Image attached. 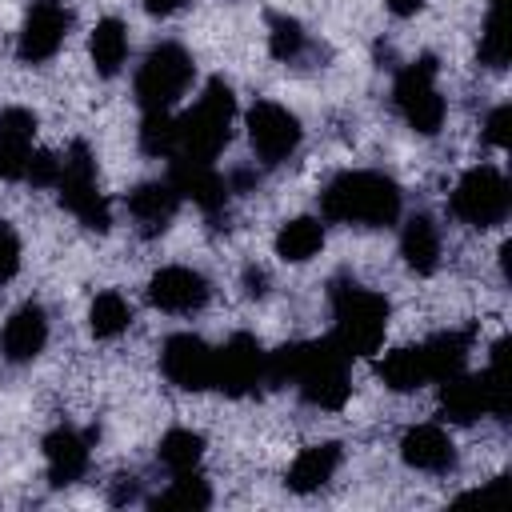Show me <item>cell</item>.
I'll use <instances>...</instances> for the list:
<instances>
[{
	"label": "cell",
	"mask_w": 512,
	"mask_h": 512,
	"mask_svg": "<svg viewBox=\"0 0 512 512\" xmlns=\"http://www.w3.org/2000/svg\"><path fill=\"white\" fill-rule=\"evenodd\" d=\"M184 4H188V0H144V8H148L152 16H176Z\"/></svg>",
	"instance_id": "obj_37"
},
{
	"label": "cell",
	"mask_w": 512,
	"mask_h": 512,
	"mask_svg": "<svg viewBox=\"0 0 512 512\" xmlns=\"http://www.w3.org/2000/svg\"><path fill=\"white\" fill-rule=\"evenodd\" d=\"M88 52H92V64L100 76H116L128 60V28L116 16L96 20V28L88 36Z\"/></svg>",
	"instance_id": "obj_23"
},
{
	"label": "cell",
	"mask_w": 512,
	"mask_h": 512,
	"mask_svg": "<svg viewBox=\"0 0 512 512\" xmlns=\"http://www.w3.org/2000/svg\"><path fill=\"white\" fill-rule=\"evenodd\" d=\"M88 324H92V336L112 340L132 324V308H128V300L120 292H100L92 300V308H88Z\"/></svg>",
	"instance_id": "obj_28"
},
{
	"label": "cell",
	"mask_w": 512,
	"mask_h": 512,
	"mask_svg": "<svg viewBox=\"0 0 512 512\" xmlns=\"http://www.w3.org/2000/svg\"><path fill=\"white\" fill-rule=\"evenodd\" d=\"M392 104L396 112L404 116V124L420 136H436L440 124H444V96L436 88V56H416L412 64H404L396 72V84H392Z\"/></svg>",
	"instance_id": "obj_7"
},
{
	"label": "cell",
	"mask_w": 512,
	"mask_h": 512,
	"mask_svg": "<svg viewBox=\"0 0 512 512\" xmlns=\"http://www.w3.org/2000/svg\"><path fill=\"white\" fill-rule=\"evenodd\" d=\"M60 204L92 232H108L112 228V208L96 184V156L84 140H76L64 156H60V180H56Z\"/></svg>",
	"instance_id": "obj_5"
},
{
	"label": "cell",
	"mask_w": 512,
	"mask_h": 512,
	"mask_svg": "<svg viewBox=\"0 0 512 512\" xmlns=\"http://www.w3.org/2000/svg\"><path fill=\"white\" fill-rule=\"evenodd\" d=\"M420 352H424L428 384H440V380H448V376L464 372V364H468V352H472V336H468V332H456V328H448V332H436V336H428V340L420 344Z\"/></svg>",
	"instance_id": "obj_21"
},
{
	"label": "cell",
	"mask_w": 512,
	"mask_h": 512,
	"mask_svg": "<svg viewBox=\"0 0 512 512\" xmlns=\"http://www.w3.org/2000/svg\"><path fill=\"white\" fill-rule=\"evenodd\" d=\"M400 188L392 176L356 168L340 172L320 192V216L332 224H356V228H388L400 216Z\"/></svg>",
	"instance_id": "obj_2"
},
{
	"label": "cell",
	"mask_w": 512,
	"mask_h": 512,
	"mask_svg": "<svg viewBox=\"0 0 512 512\" xmlns=\"http://www.w3.org/2000/svg\"><path fill=\"white\" fill-rule=\"evenodd\" d=\"M380 380L392 388V392H416L420 384H428V368H424V352L420 344H408V348H396L380 360Z\"/></svg>",
	"instance_id": "obj_25"
},
{
	"label": "cell",
	"mask_w": 512,
	"mask_h": 512,
	"mask_svg": "<svg viewBox=\"0 0 512 512\" xmlns=\"http://www.w3.org/2000/svg\"><path fill=\"white\" fill-rule=\"evenodd\" d=\"M176 208H180V192L172 188V180H144L128 192V212L144 236L164 232L172 224Z\"/></svg>",
	"instance_id": "obj_18"
},
{
	"label": "cell",
	"mask_w": 512,
	"mask_h": 512,
	"mask_svg": "<svg viewBox=\"0 0 512 512\" xmlns=\"http://www.w3.org/2000/svg\"><path fill=\"white\" fill-rule=\"evenodd\" d=\"M156 456H160V464H164L172 476H184V472H196V468H200L204 440H200V432L172 428V432H164V440H160Z\"/></svg>",
	"instance_id": "obj_27"
},
{
	"label": "cell",
	"mask_w": 512,
	"mask_h": 512,
	"mask_svg": "<svg viewBox=\"0 0 512 512\" xmlns=\"http://www.w3.org/2000/svg\"><path fill=\"white\" fill-rule=\"evenodd\" d=\"M140 496V484L136 476H116V488H112V504H132Z\"/></svg>",
	"instance_id": "obj_36"
},
{
	"label": "cell",
	"mask_w": 512,
	"mask_h": 512,
	"mask_svg": "<svg viewBox=\"0 0 512 512\" xmlns=\"http://www.w3.org/2000/svg\"><path fill=\"white\" fill-rule=\"evenodd\" d=\"M508 0H488L484 32H480V64L500 72L508 64Z\"/></svg>",
	"instance_id": "obj_26"
},
{
	"label": "cell",
	"mask_w": 512,
	"mask_h": 512,
	"mask_svg": "<svg viewBox=\"0 0 512 512\" xmlns=\"http://www.w3.org/2000/svg\"><path fill=\"white\" fill-rule=\"evenodd\" d=\"M300 136H304L300 120L284 104H276V100H256L252 104V112H248V144H252V152H256V160L264 168H276V164L292 160L296 148H300Z\"/></svg>",
	"instance_id": "obj_10"
},
{
	"label": "cell",
	"mask_w": 512,
	"mask_h": 512,
	"mask_svg": "<svg viewBox=\"0 0 512 512\" xmlns=\"http://www.w3.org/2000/svg\"><path fill=\"white\" fill-rule=\"evenodd\" d=\"M32 136H36V116L28 108L0 112V180H24L32 160Z\"/></svg>",
	"instance_id": "obj_16"
},
{
	"label": "cell",
	"mask_w": 512,
	"mask_h": 512,
	"mask_svg": "<svg viewBox=\"0 0 512 512\" xmlns=\"http://www.w3.org/2000/svg\"><path fill=\"white\" fill-rule=\"evenodd\" d=\"M192 76H196L192 56L180 44L164 40L144 56V64L136 72V84H132L136 88V104L144 112H172V104L188 92Z\"/></svg>",
	"instance_id": "obj_6"
},
{
	"label": "cell",
	"mask_w": 512,
	"mask_h": 512,
	"mask_svg": "<svg viewBox=\"0 0 512 512\" xmlns=\"http://www.w3.org/2000/svg\"><path fill=\"white\" fill-rule=\"evenodd\" d=\"M208 296H212L208 280H204L196 268H184V264H168V268H160V272L148 280V300H152L160 312H176V316L200 312V308L208 304Z\"/></svg>",
	"instance_id": "obj_14"
},
{
	"label": "cell",
	"mask_w": 512,
	"mask_h": 512,
	"mask_svg": "<svg viewBox=\"0 0 512 512\" xmlns=\"http://www.w3.org/2000/svg\"><path fill=\"white\" fill-rule=\"evenodd\" d=\"M168 180H172V188L180 192V200H192L204 216L224 212V204H228V196H232L228 176H220L216 164H204V160H180V156H176L172 168H168Z\"/></svg>",
	"instance_id": "obj_13"
},
{
	"label": "cell",
	"mask_w": 512,
	"mask_h": 512,
	"mask_svg": "<svg viewBox=\"0 0 512 512\" xmlns=\"http://www.w3.org/2000/svg\"><path fill=\"white\" fill-rule=\"evenodd\" d=\"M268 48L276 60L284 64H296L304 52H308V32L296 16H272L268 20Z\"/></svg>",
	"instance_id": "obj_29"
},
{
	"label": "cell",
	"mask_w": 512,
	"mask_h": 512,
	"mask_svg": "<svg viewBox=\"0 0 512 512\" xmlns=\"http://www.w3.org/2000/svg\"><path fill=\"white\" fill-rule=\"evenodd\" d=\"M448 208L456 220L472 224V228H492V224H504L508 208H512V188H508V176L492 164H476L468 168L452 196H448Z\"/></svg>",
	"instance_id": "obj_8"
},
{
	"label": "cell",
	"mask_w": 512,
	"mask_h": 512,
	"mask_svg": "<svg viewBox=\"0 0 512 512\" xmlns=\"http://www.w3.org/2000/svg\"><path fill=\"white\" fill-rule=\"evenodd\" d=\"M348 360L332 336L284 344L268 352V384H296V392L312 408H344L352 384H348Z\"/></svg>",
	"instance_id": "obj_1"
},
{
	"label": "cell",
	"mask_w": 512,
	"mask_h": 512,
	"mask_svg": "<svg viewBox=\"0 0 512 512\" xmlns=\"http://www.w3.org/2000/svg\"><path fill=\"white\" fill-rule=\"evenodd\" d=\"M328 304H332V340L344 356H368L384 344V328H388V300L372 288H364L360 280H332L328 288Z\"/></svg>",
	"instance_id": "obj_3"
},
{
	"label": "cell",
	"mask_w": 512,
	"mask_h": 512,
	"mask_svg": "<svg viewBox=\"0 0 512 512\" xmlns=\"http://www.w3.org/2000/svg\"><path fill=\"white\" fill-rule=\"evenodd\" d=\"M400 456H404L408 468H416V472H436V476H440V472H448V468L456 464V444H452V436H448L440 424H416V428L404 432Z\"/></svg>",
	"instance_id": "obj_17"
},
{
	"label": "cell",
	"mask_w": 512,
	"mask_h": 512,
	"mask_svg": "<svg viewBox=\"0 0 512 512\" xmlns=\"http://www.w3.org/2000/svg\"><path fill=\"white\" fill-rule=\"evenodd\" d=\"M260 384H268V352L248 332L228 336L212 360V388H220L228 396H248Z\"/></svg>",
	"instance_id": "obj_9"
},
{
	"label": "cell",
	"mask_w": 512,
	"mask_h": 512,
	"mask_svg": "<svg viewBox=\"0 0 512 512\" xmlns=\"http://www.w3.org/2000/svg\"><path fill=\"white\" fill-rule=\"evenodd\" d=\"M232 116H236V100H232V88L224 80H208L204 92L196 96V104L176 116V152L168 160H204L212 164L228 136H232Z\"/></svg>",
	"instance_id": "obj_4"
},
{
	"label": "cell",
	"mask_w": 512,
	"mask_h": 512,
	"mask_svg": "<svg viewBox=\"0 0 512 512\" xmlns=\"http://www.w3.org/2000/svg\"><path fill=\"white\" fill-rule=\"evenodd\" d=\"M244 292H248V296H264V292H268V272L256 268V264H248V268H244Z\"/></svg>",
	"instance_id": "obj_35"
},
{
	"label": "cell",
	"mask_w": 512,
	"mask_h": 512,
	"mask_svg": "<svg viewBox=\"0 0 512 512\" xmlns=\"http://www.w3.org/2000/svg\"><path fill=\"white\" fill-rule=\"evenodd\" d=\"M44 464L52 488H68L88 472V440L76 428H52L44 436Z\"/></svg>",
	"instance_id": "obj_19"
},
{
	"label": "cell",
	"mask_w": 512,
	"mask_h": 512,
	"mask_svg": "<svg viewBox=\"0 0 512 512\" xmlns=\"http://www.w3.org/2000/svg\"><path fill=\"white\" fill-rule=\"evenodd\" d=\"M24 180H28L32 188H56V180H60V156H56V152H40V148H32V160H28Z\"/></svg>",
	"instance_id": "obj_32"
},
{
	"label": "cell",
	"mask_w": 512,
	"mask_h": 512,
	"mask_svg": "<svg viewBox=\"0 0 512 512\" xmlns=\"http://www.w3.org/2000/svg\"><path fill=\"white\" fill-rule=\"evenodd\" d=\"M324 248V220L320 216H296L276 232V256L288 264H304Z\"/></svg>",
	"instance_id": "obj_24"
},
{
	"label": "cell",
	"mask_w": 512,
	"mask_h": 512,
	"mask_svg": "<svg viewBox=\"0 0 512 512\" xmlns=\"http://www.w3.org/2000/svg\"><path fill=\"white\" fill-rule=\"evenodd\" d=\"M508 104H500V108H492L488 112V120H484V136H488V144H496V148H504L508 144Z\"/></svg>",
	"instance_id": "obj_34"
},
{
	"label": "cell",
	"mask_w": 512,
	"mask_h": 512,
	"mask_svg": "<svg viewBox=\"0 0 512 512\" xmlns=\"http://www.w3.org/2000/svg\"><path fill=\"white\" fill-rule=\"evenodd\" d=\"M212 360H216V348H208L192 332H176L160 344V372L168 376V384H176L184 392L212 388Z\"/></svg>",
	"instance_id": "obj_11"
},
{
	"label": "cell",
	"mask_w": 512,
	"mask_h": 512,
	"mask_svg": "<svg viewBox=\"0 0 512 512\" xmlns=\"http://www.w3.org/2000/svg\"><path fill=\"white\" fill-rule=\"evenodd\" d=\"M140 148L148 156H172L176 152V116L172 112H144Z\"/></svg>",
	"instance_id": "obj_31"
},
{
	"label": "cell",
	"mask_w": 512,
	"mask_h": 512,
	"mask_svg": "<svg viewBox=\"0 0 512 512\" xmlns=\"http://www.w3.org/2000/svg\"><path fill=\"white\" fill-rule=\"evenodd\" d=\"M20 272V236L12 224H0V284Z\"/></svg>",
	"instance_id": "obj_33"
},
{
	"label": "cell",
	"mask_w": 512,
	"mask_h": 512,
	"mask_svg": "<svg viewBox=\"0 0 512 512\" xmlns=\"http://www.w3.org/2000/svg\"><path fill=\"white\" fill-rule=\"evenodd\" d=\"M388 4V12H396V16H416L420 8H424V0H384Z\"/></svg>",
	"instance_id": "obj_38"
},
{
	"label": "cell",
	"mask_w": 512,
	"mask_h": 512,
	"mask_svg": "<svg viewBox=\"0 0 512 512\" xmlns=\"http://www.w3.org/2000/svg\"><path fill=\"white\" fill-rule=\"evenodd\" d=\"M208 504H212V488L196 472L172 476V484L152 500V508H208Z\"/></svg>",
	"instance_id": "obj_30"
},
{
	"label": "cell",
	"mask_w": 512,
	"mask_h": 512,
	"mask_svg": "<svg viewBox=\"0 0 512 512\" xmlns=\"http://www.w3.org/2000/svg\"><path fill=\"white\" fill-rule=\"evenodd\" d=\"M400 256L412 272L420 276H432L440 268V228L432 216L416 212L404 220V232H400Z\"/></svg>",
	"instance_id": "obj_20"
},
{
	"label": "cell",
	"mask_w": 512,
	"mask_h": 512,
	"mask_svg": "<svg viewBox=\"0 0 512 512\" xmlns=\"http://www.w3.org/2000/svg\"><path fill=\"white\" fill-rule=\"evenodd\" d=\"M68 28H72V12L60 4V0H40L32 4V12L24 16V28H20V40H16V56L24 64H44L60 52V44L68 40Z\"/></svg>",
	"instance_id": "obj_12"
},
{
	"label": "cell",
	"mask_w": 512,
	"mask_h": 512,
	"mask_svg": "<svg viewBox=\"0 0 512 512\" xmlns=\"http://www.w3.org/2000/svg\"><path fill=\"white\" fill-rule=\"evenodd\" d=\"M336 468H340V444H332V440L328 444H312L292 460L288 488L292 492H316L336 476Z\"/></svg>",
	"instance_id": "obj_22"
},
{
	"label": "cell",
	"mask_w": 512,
	"mask_h": 512,
	"mask_svg": "<svg viewBox=\"0 0 512 512\" xmlns=\"http://www.w3.org/2000/svg\"><path fill=\"white\" fill-rule=\"evenodd\" d=\"M44 344H48V312L36 300H28V304H20L4 320V328H0V352H4L8 364H28V360H36L44 352Z\"/></svg>",
	"instance_id": "obj_15"
}]
</instances>
